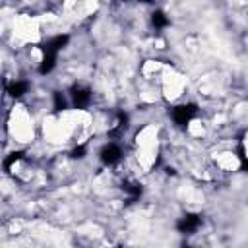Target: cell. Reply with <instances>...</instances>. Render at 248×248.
I'll return each mask as SVG.
<instances>
[{
  "label": "cell",
  "mask_w": 248,
  "mask_h": 248,
  "mask_svg": "<svg viewBox=\"0 0 248 248\" xmlns=\"http://www.w3.org/2000/svg\"><path fill=\"white\" fill-rule=\"evenodd\" d=\"M70 97H72V105L76 108H85L91 103V89L87 85L76 83L72 87V91H70Z\"/></svg>",
  "instance_id": "cell-1"
},
{
  "label": "cell",
  "mask_w": 248,
  "mask_h": 248,
  "mask_svg": "<svg viewBox=\"0 0 248 248\" xmlns=\"http://www.w3.org/2000/svg\"><path fill=\"white\" fill-rule=\"evenodd\" d=\"M198 112V107L196 105H178L174 110H172V120L178 124V126H186Z\"/></svg>",
  "instance_id": "cell-2"
},
{
  "label": "cell",
  "mask_w": 248,
  "mask_h": 248,
  "mask_svg": "<svg viewBox=\"0 0 248 248\" xmlns=\"http://www.w3.org/2000/svg\"><path fill=\"white\" fill-rule=\"evenodd\" d=\"M200 225H202V217H200V215H196V213H188V215H184V217H180V219H178L176 229H178V232L190 234V232L198 231V229H200Z\"/></svg>",
  "instance_id": "cell-3"
},
{
  "label": "cell",
  "mask_w": 248,
  "mask_h": 248,
  "mask_svg": "<svg viewBox=\"0 0 248 248\" xmlns=\"http://www.w3.org/2000/svg\"><path fill=\"white\" fill-rule=\"evenodd\" d=\"M120 157H122V151H120V147L116 143H108V145H105L101 149V161L105 165H108V167L110 165H116L120 161Z\"/></svg>",
  "instance_id": "cell-4"
},
{
  "label": "cell",
  "mask_w": 248,
  "mask_h": 248,
  "mask_svg": "<svg viewBox=\"0 0 248 248\" xmlns=\"http://www.w3.org/2000/svg\"><path fill=\"white\" fill-rule=\"evenodd\" d=\"M70 37L68 35H56L52 39H48L45 45H43V52H58L60 48H64L68 45Z\"/></svg>",
  "instance_id": "cell-5"
},
{
  "label": "cell",
  "mask_w": 248,
  "mask_h": 248,
  "mask_svg": "<svg viewBox=\"0 0 248 248\" xmlns=\"http://www.w3.org/2000/svg\"><path fill=\"white\" fill-rule=\"evenodd\" d=\"M56 66V52H43V60L39 66V74H50Z\"/></svg>",
  "instance_id": "cell-6"
},
{
  "label": "cell",
  "mask_w": 248,
  "mask_h": 248,
  "mask_svg": "<svg viewBox=\"0 0 248 248\" xmlns=\"http://www.w3.org/2000/svg\"><path fill=\"white\" fill-rule=\"evenodd\" d=\"M122 190L128 194L130 202H134V200H138V198L141 196V184H138V182H134V180H124V182H122Z\"/></svg>",
  "instance_id": "cell-7"
},
{
  "label": "cell",
  "mask_w": 248,
  "mask_h": 248,
  "mask_svg": "<svg viewBox=\"0 0 248 248\" xmlns=\"http://www.w3.org/2000/svg\"><path fill=\"white\" fill-rule=\"evenodd\" d=\"M27 89H29V83L27 81H14V83L8 85V93L12 97H16V99H19L21 95H25Z\"/></svg>",
  "instance_id": "cell-8"
},
{
  "label": "cell",
  "mask_w": 248,
  "mask_h": 248,
  "mask_svg": "<svg viewBox=\"0 0 248 248\" xmlns=\"http://www.w3.org/2000/svg\"><path fill=\"white\" fill-rule=\"evenodd\" d=\"M151 23H153V27L163 29V27H167V25H169V17L165 16V12L157 10V12H153V14H151Z\"/></svg>",
  "instance_id": "cell-9"
},
{
  "label": "cell",
  "mask_w": 248,
  "mask_h": 248,
  "mask_svg": "<svg viewBox=\"0 0 248 248\" xmlns=\"http://www.w3.org/2000/svg\"><path fill=\"white\" fill-rule=\"evenodd\" d=\"M54 108H56V110L66 108V99H64V95H62L60 91H56V93H54Z\"/></svg>",
  "instance_id": "cell-10"
},
{
  "label": "cell",
  "mask_w": 248,
  "mask_h": 248,
  "mask_svg": "<svg viewBox=\"0 0 248 248\" xmlns=\"http://www.w3.org/2000/svg\"><path fill=\"white\" fill-rule=\"evenodd\" d=\"M85 145H78V147H74L72 149V159H81V157H85Z\"/></svg>",
  "instance_id": "cell-11"
},
{
  "label": "cell",
  "mask_w": 248,
  "mask_h": 248,
  "mask_svg": "<svg viewBox=\"0 0 248 248\" xmlns=\"http://www.w3.org/2000/svg\"><path fill=\"white\" fill-rule=\"evenodd\" d=\"M19 159H21V153H19V151H17V153H12V155L4 161V169H10L12 163H16V161H19Z\"/></svg>",
  "instance_id": "cell-12"
},
{
  "label": "cell",
  "mask_w": 248,
  "mask_h": 248,
  "mask_svg": "<svg viewBox=\"0 0 248 248\" xmlns=\"http://www.w3.org/2000/svg\"><path fill=\"white\" fill-rule=\"evenodd\" d=\"M138 2H153V0H138Z\"/></svg>",
  "instance_id": "cell-13"
}]
</instances>
